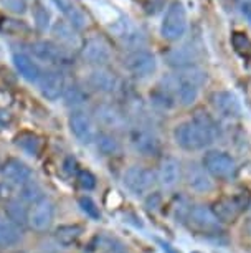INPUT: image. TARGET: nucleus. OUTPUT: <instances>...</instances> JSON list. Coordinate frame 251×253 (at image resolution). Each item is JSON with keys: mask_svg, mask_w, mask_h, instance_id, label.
<instances>
[{"mask_svg": "<svg viewBox=\"0 0 251 253\" xmlns=\"http://www.w3.org/2000/svg\"><path fill=\"white\" fill-rule=\"evenodd\" d=\"M216 137V124L207 113L198 111L193 119L180 123L174 129V139L185 151H202Z\"/></svg>", "mask_w": 251, "mask_h": 253, "instance_id": "f257e3e1", "label": "nucleus"}, {"mask_svg": "<svg viewBox=\"0 0 251 253\" xmlns=\"http://www.w3.org/2000/svg\"><path fill=\"white\" fill-rule=\"evenodd\" d=\"M187 32V12L180 2H172L165 12L160 25V33L165 40L177 42Z\"/></svg>", "mask_w": 251, "mask_h": 253, "instance_id": "f03ea898", "label": "nucleus"}, {"mask_svg": "<svg viewBox=\"0 0 251 253\" xmlns=\"http://www.w3.org/2000/svg\"><path fill=\"white\" fill-rule=\"evenodd\" d=\"M250 202L251 195L248 192H241L235 197H221L213 204L212 212L221 223H233L241 215V212L248 209Z\"/></svg>", "mask_w": 251, "mask_h": 253, "instance_id": "7ed1b4c3", "label": "nucleus"}, {"mask_svg": "<svg viewBox=\"0 0 251 253\" xmlns=\"http://www.w3.org/2000/svg\"><path fill=\"white\" fill-rule=\"evenodd\" d=\"M202 164L213 179L220 180H228L235 177L236 169H238L233 157L223 151H208L203 156Z\"/></svg>", "mask_w": 251, "mask_h": 253, "instance_id": "20e7f679", "label": "nucleus"}, {"mask_svg": "<svg viewBox=\"0 0 251 253\" xmlns=\"http://www.w3.org/2000/svg\"><path fill=\"white\" fill-rule=\"evenodd\" d=\"M122 182L131 194L139 197V195H145L152 190L157 182V175L144 166H131L122 175Z\"/></svg>", "mask_w": 251, "mask_h": 253, "instance_id": "39448f33", "label": "nucleus"}, {"mask_svg": "<svg viewBox=\"0 0 251 253\" xmlns=\"http://www.w3.org/2000/svg\"><path fill=\"white\" fill-rule=\"evenodd\" d=\"M188 222L193 230L203 235H216L223 232V223L205 205H193L188 212Z\"/></svg>", "mask_w": 251, "mask_h": 253, "instance_id": "423d86ee", "label": "nucleus"}, {"mask_svg": "<svg viewBox=\"0 0 251 253\" xmlns=\"http://www.w3.org/2000/svg\"><path fill=\"white\" fill-rule=\"evenodd\" d=\"M55 218V204L43 197L28 210V227L35 232H46Z\"/></svg>", "mask_w": 251, "mask_h": 253, "instance_id": "0eeeda50", "label": "nucleus"}, {"mask_svg": "<svg viewBox=\"0 0 251 253\" xmlns=\"http://www.w3.org/2000/svg\"><path fill=\"white\" fill-rule=\"evenodd\" d=\"M183 177H185L187 185L193 190V192L207 194L215 187L213 177L207 172V169L203 167V164L188 162L185 167V172H183Z\"/></svg>", "mask_w": 251, "mask_h": 253, "instance_id": "6e6552de", "label": "nucleus"}, {"mask_svg": "<svg viewBox=\"0 0 251 253\" xmlns=\"http://www.w3.org/2000/svg\"><path fill=\"white\" fill-rule=\"evenodd\" d=\"M126 68L137 78H147L157 68V61L150 51L136 50L126 58Z\"/></svg>", "mask_w": 251, "mask_h": 253, "instance_id": "1a4fd4ad", "label": "nucleus"}, {"mask_svg": "<svg viewBox=\"0 0 251 253\" xmlns=\"http://www.w3.org/2000/svg\"><path fill=\"white\" fill-rule=\"evenodd\" d=\"M70 129L73 132V136L83 144H91L98 137V131L93 119L81 111H76L70 116Z\"/></svg>", "mask_w": 251, "mask_h": 253, "instance_id": "9d476101", "label": "nucleus"}, {"mask_svg": "<svg viewBox=\"0 0 251 253\" xmlns=\"http://www.w3.org/2000/svg\"><path fill=\"white\" fill-rule=\"evenodd\" d=\"M212 104L216 113L225 118H240L241 116V104L238 98L230 91H216L212 94Z\"/></svg>", "mask_w": 251, "mask_h": 253, "instance_id": "9b49d317", "label": "nucleus"}, {"mask_svg": "<svg viewBox=\"0 0 251 253\" xmlns=\"http://www.w3.org/2000/svg\"><path fill=\"white\" fill-rule=\"evenodd\" d=\"M182 177V167L175 157H164L159 166L157 180L165 189H172L179 184Z\"/></svg>", "mask_w": 251, "mask_h": 253, "instance_id": "f8f14e48", "label": "nucleus"}, {"mask_svg": "<svg viewBox=\"0 0 251 253\" xmlns=\"http://www.w3.org/2000/svg\"><path fill=\"white\" fill-rule=\"evenodd\" d=\"M132 147L144 157H155L160 152V142L147 131H134L131 136Z\"/></svg>", "mask_w": 251, "mask_h": 253, "instance_id": "ddd939ff", "label": "nucleus"}, {"mask_svg": "<svg viewBox=\"0 0 251 253\" xmlns=\"http://www.w3.org/2000/svg\"><path fill=\"white\" fill-rule=\"evenodd\" d=\"M2 174L8 182L17 185H25L32 180V169L25 162L18 159H8L2 167Z\"/></svg>", "mask_w": 251, "mask_h": 253, "instance_id": "4468645a", "label": "nucleus"}, {"mask_svg": "<svg viewBox=\"0 0 251 253\" xmlns=\"http://www.w3.org/2000/svg\"><path fill=\"white\" fill-rule=\"evenodd\" d=\"M40 91L46 99H50V101L58 99L61 94L65 93V78H63V75L58 73V71H48V73L41 75Z\"/></svg>", "mask_w": 251, "mask_h": 253, "instance_id": "2eb2a0df", "label": "nucleus"}, {"mask_svg": "<svg viewBox=\"0 0 251 253\" xmlns=\"http://www.w3.org/2000/svg\"><path fill=\"white\" fill-rule=\"evenodd\" d=\"M83 56H84V60L93 65H104L109 60L111 51H109V46L104 43L103 40L91 38V40H88L86 45H84Z\"/></svg>", "mask_w": 251, "mask_h": 253, "instance_id": "dca6fc26", "label": "nucleus"}, {"mask_svg": "<svg viewBox=\"0 0 251 253\" xmlns=\"http://www.w3.org/2000/svg\"><path fill=\"white\" fill-rule=\"evenodd\" d=\"M33 55L45 63H61L63 61V51L60 46H56L50 42H36L32 45Z\"/></svg>", "mask_w": 251, "mask_h": 253, "instance_id": "f3484780", "label": "nucleus"}, {"mask_svg": "<svg viewBox=\"0 0 251 253\" xmlns=\"http://www.w3.org/2000/svg\"><path fill=\"white\" fill-rule=\"evenodd\" d=\"M89 84L101 93H111L112 89L116 88L117 80L111 71H108L104 68H96L89 75Z\"/></svg>", "mask_w": 251, "mask_h": 253, "instance_id": "a211bd4d", "label": "nucleus"}, {"mask_svg": "<svg viewBox=\"0 0 251 253\" xmlns=\"http://www.w3.org/2000/svg\"><path fill=\"white\" fill-rule=\"evenodd\" d=\"M13 63H15L17 71L20 73L23 78L28 81H38L41 78V71L38 65L33 61L30 56L25 53H15L13 55Z\"/></svg>", "mask_w": 251, "mask_h": 253, "instance_id": "6ab92c4d", "label": "nucleus"}, {"mask_svg": "<svg viewBox=\"0 0 251 253\" xmlns=\"http://www.w3.org/2000/svg\"><path fill=\"white\" fill-rule=\"evenodd\" d=\"M17 147H20L23 152H27L28 156L38 157L43 151V139L38 134H33V132H20L15 137Z\"/></svg>", "mask_w": 251, "mask_h": 253, "instance_id": "aec40b11", "label": "nucleus"}, {"mask_svg": "<svg viewBox=\"0 0 251 253\" xmlns=\"http://www.w3.org/2000/svg\"><path fill=\"white\" fill-rule=\"evenodd\" d=\"M22 238V232L15 223H12L8 218L0 217V250L10 248L17 245Z\"/></svg>", "mask_w": 251, "mask_h": 253, "instance_id": "412c9836", "label": "nucleus"}, {"mask_svg": "<svg viewBox=\"0 0 251 253\" xmlns=\"http://www.w3.org/2000/svg\"><path fill=\"white\" fill-rule=\"evenodd\" d=\"M5 213L8 220L15 223L18 228L28 225V210L25 207V204L20 202V200H10L5 207Z\"/></svg>", "mask_w": 251, "mask_h": 253, "instance_id": "4be33fe9", "label": "nucleus"}, {"mask_svg": "<svg viewBox=\"0 0 251 253\" xmlns=\"http://www.w3.org/2000/svg\"><path fill=\"white\" fill-rule=\"evenodd\" d=\"M98 149L103 156H119L121 154V144L114 136L109 132H101L96 137Z\"/></svg>", "mask_w": 251, "mask_h": 253, "instance_id": "5701e85b", "label": "nucleus"}, {"mask_svg": "<svg viewBox=\"0 0 251 253\" xmlns=\"http://www.w3.org/2000/svg\"><path fill=\"white\" fill-rule=\"evenodd\" d=\"M81 233H83L81 225H61L56 228L55 238L61 245L68 247V245H73V243L81 237Z\"/></svg>", "mask_w": 251, "mask_h": 253, "instance_id": "b1692460", "label": "nucleus"}, {"mask_svg": "<svg viewBox=\"0 0 251 253\" xmlns=\"http://www.w3.org/2000/svg\"><path fill=\"white\" fill-rule=\"evenodd\" d=\"M193 53L188 46H182V48H177L174 51H170L167 55V61L169 65L177 66V68H188L193 63Z\"/></svg>", "mask_w": 251, "mask_h": 253, "instance_id": "393cba45", "label": "nucleus"}, {"mask_svg": "<svg viewBox=\"0 0 251 253\" xmlns=\"http://www.w3.org/2000/svg\"><path fill=\"white\" fill-rule=\"evenodd\" d=\"M231 45L235 51L243 58H251V38L241 32H235L231 35Z\"/></svg>", "mask_w": 251, "mask_h": 253, "instance_id": "a878e982", "label": "nucleus"}, {"mask_svg": "<svg viewBox=\"0 0 251 253\" xmlns=\"http://www.w3.org/2000/svg\"><path fill=\"white\" fill-rule=\"evenodd\" d=\"M22 202H28V204H36L38 200H41L45 197L43 195V190H41V187L36 182H33V180H30L28 184L22 185Z\"/></svg>", "mask_w": 251, "mask_h": 253, "instance_id": "bb28decb", "label": "nucleus"}, {"mask_svg": "<svg viewBox=\"0 0 251 253\" xmlns=\"http://www.w3.org/2000/svg\"><path fill=\"white\" fill-rule=\"evenodd\" d=\"M98 118L101 119L103 124H106V126H109V127H117L121 124V114L109 106L99 108L98 109Z\"/></svg>", "mask_w": 251, "mask_h": 253, "instance_id": "cd10ccee", "label": "nucleus"}, {"mask_svg": "<svg viewBox=\"0 0 251 253\" xmlns=\"http://www.w3.org/2000/svg\"><path fill=\"white\" fill-rule=\"evenodd\" d=\"M78 204H79V207H81V210H83L84 213H86L88 217L94 218V220L101 218V210H99L96 202H94L91 197H79Z\"/></svg>", "mask_w": 251, "mask_h": 253, "instance_id": "c85d7f7f", "label": "nucleus"}, {"mask_svg": "<svg viewBox=\"0 0 251 253\" xmlns=\"http://www.w3.org/2000/svg\"><path fill=\"white\" fill-rule=\"evenodd\" d=\"M65 101L68 106H78L86 101V94L81 91V88L78 86H71L65 91Z\"/></svg>", "mask_w": 251, "mask_h": 253, "instance_id": "c756f323", "label": "nucleus"}, {"mask_svg": "<svg viewBox=\"0 0 251 253\" xmlns=\"http://www.w3.org/2000/svg\"><path fill=\"white\" fill-rule=\"evenodd\" d=\"M76 179H78L79 187L84 189V190H93L94 187H96V177H94V175L86 169H79L78 174H76Z\"/></svg>", "mask_w": 251, "mask_h": 253, "instance_id": "7c9ffc66", "label": "nucleus"}, {"mask_svg": "<svg viewBox=\"0 0 251 253\" xmlns=\"http://www.w3.org/2000/svg\"><path fill=\"white\" fill-rule=\"evenodd\" d=\"M63 167H65V170L68 174H74V172L78 174V170H79L78 169V162H76V159H74V157H66Z\"/></svg>", "mask_w": 251, "mask_h": 253, "instance_id": "2f4dec72", "label": "nucleus"}, {"mask_svg": "<svg viewBox=\"0 0 251 253\" xmlns=\"http://www.w3.org/2000/svg\"><path fill=\"white\" fill-rule=\"evenodd\" d=\"M241 13L246 17V20L251 23V0H245V2H241Z\"/></svg>", "mask_w": 251, "mask_h": 253, "instance_id": "473e14b6", "label": "nucleus"}, {"mask_svg": "<svg viewBox=\"0 0 251 253\" xmlns=\"http://www.w3.org/2000/svg\"><path fill=\"white\" fill-rule=\"evenodd\" d=\"M160 245H162V250H164L165 253H177V252L174 250L172 247L169 245V243H165V242H160Z\"/></svg>", "mask_w": 251, "mask_h": 253, "instance_id": "72a5a7b5", "label": "nucleus"}, {"mask_svg": "<svg viewBox=\"0 0 251 253\" xmlns=\"http://www.w3.org/2000/svg\"><path fill=\"white\" fill-rule=\"evenodd\" d=\"M195 253H197V252H195Z\"/></svg>", "mask_w": 251, "mask_h": 253, "instance_id": "f704fd0d", "label": "nucleus"}]
</instances>
